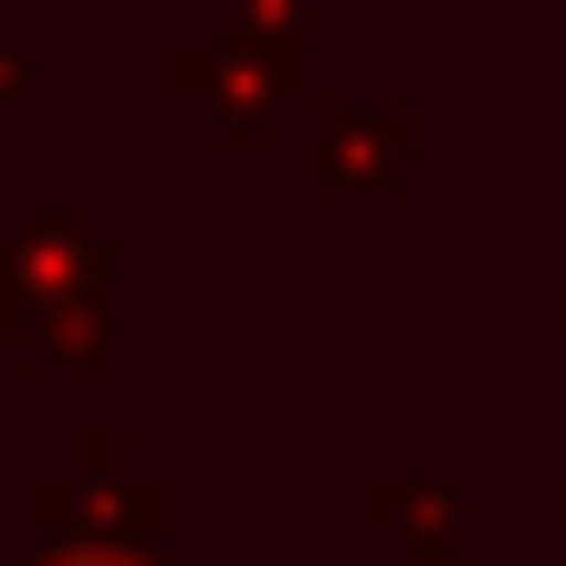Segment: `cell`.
Wrapping results in <instances>:
<instances>
[{
    "mask_svg": "<svg viewBox=\"0 0 566 566\" xmlns=\"http://www.w3.org/2000/svg\"><path fill=\"white\" fill-rule=\"evenodd\" d=\"M74 566H116V556H74Z\"/></svg>",
    "mask_w": 566,
    "mask_h": 566,
    "instance_id": "cell-1",
    "label": "cell"
}]
</instances>
